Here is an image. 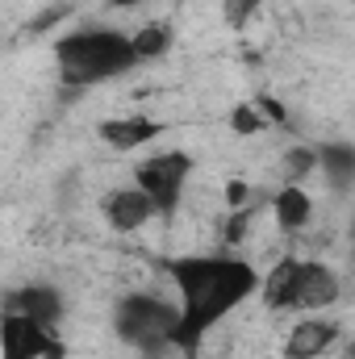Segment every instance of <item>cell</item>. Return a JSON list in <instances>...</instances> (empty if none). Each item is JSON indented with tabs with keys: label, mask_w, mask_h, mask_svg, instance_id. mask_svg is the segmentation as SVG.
<instances>
[{
	"label": "cell",
	"mask_w": 355,
	"mask_h": 359,
	"mask_svg": "<svg viewBox=\"0 0 355 359\" xmlns=\"http://www.w3.org/2000/svg\"><path fill=\"white\" fill-rule=\"evenodd\" d=\"M142 59L134 50V34L109 29V25H88V29H72L55 42V67L63 88H92L105 80H117L126 72H134Z\"/></svg>",
	"instance_id": "2"
},
{
	"label": "cell",
	"mask_w": 355,
	"mask_h": 359,
	"mask_svg": "<svg viewBox=\"0 0 355 359\" xmlns=\"http://www.w3.org/2000/svg\"><path fill=\"white\" fill-rule=\"evenodd\" d=\"M247 201H251L247 180H230V184H226V205H230V209H247Z\"/></svg>",
	"instance_id": "18"
},
{
	"label": "cell",
	"mask_w": 355,
	"mask_h": 359,
	"mask_svg": "<svg viewBox=\"0 0 355 359\" xmlns=\"http://www.w3.org/2000/svg\"><path fill=\"white\" fill-rule=\"evenodd\" d=\"M63 355H67V347L51 326L34 322L25 313H4V322H0V359H63Z\"/></svg>",
	"instance_id": "6"
},
{
	"label": "cell",
	"mask_w": 355,
	"mask_h": 359,
	"mask_svg": "<svg viewBox=\"0 0 355 359\" xmlns=\"http://www.w3.org/2000/svg\"><path fill=\"white\" fill-rule=\"evenodd\" d=\"M4 313H25L51 330H59V322L67 318V305H63V292L55 284H42V280H29L21 288H13L4 297Z\"/></svg>",
	"instance_id": "8"
},
{
	"label": "cell",
	"mask_w": 355,
	"mask_h": 359,
	"mask_svg": "<svg viewBox=\"0 0 355 359\" xmlns=\"http://www.w3.org/2000/svg\"><path fill=\"white\" fill-rule=\"evenodd\" d=\"M159 268L180 297L176 351L184 359H201L196 347L264 284V276L239 255H168Z\"/></svg>",
	"instance_id": "1"
},
{
	"label": "cell",
	"mask_w": 355,
	"mask_h": 359,
	"mask_svg": "<svg viewBox=\"0 0 355 359\" xmlns=\"http://www.w3.org/2000/svg\"><path fill=\"white\" fill-rule=\"evenodd\" d=\"M272 217H276V226H280L284 234H297V230H305L309 217H314V196H309L301 184H284V188L272 196Z\"/></svg>",
	"instance_id": "11"
},
{
	"label": "cell",
	"mask_w": 355,
	"mask_h": 359,
	"mask_svg": "<svg viewBox=\"0 0 355 359\" xmlns=\"http://www.w3.org/2000/svg\"><path fill=\"white\" fill-rule=\"evenodd\" d=\"M347 359H355V339H351V343H347Z\"/></svg>",
	"instance_id": "21"
},
{
	"label": "cell",
	"mask_w": 355,
	"mask_h": 359,
	"mask_svg": "<svg viewBox=\"0 0 355 359\" xmlns=\"http://www.w3.org/2000/svg\"><path fill=\"white\" fill-rule=\"evenodd\" d=\"M339 322L335 318H318V313H309V318H301L293 330H288V339H284V359H318L326 355L335 343H339Z\"/></svg>",
	"instance_id": "10"
},
{
	"label": "cell",
	"mask_w": 355,
	"mask_h": 359,
	"mask_svg": "<svg viewBox=\"0 0 355 359\" xmlns=\"http://www.w3.org/2000/svg\"><path fill=\"white\" fill-rule=\"evenodd\" d=\"M192 168H196V159L188 155V151H159V155H151V159H142L138 168H134V184L155 201V209H159V217H168V213H176L180 201H184V188H188V180H192Z\"/></svg>",
	"instance_id": "5"
},
{
	"label": "cell",
	"mask_w": 355,
	"mask_h": 359,
	"mask_svg": "<svg viewBox=\"0 0 355 359\" xmlns=\"http://www.w3.org/2000/svg\"><path fill=\"white\" fill-rule=\"evenodd\" d=\"M260 8H264V0H226V21L239 29V25H247Z\"/></svg>",
	"instance_id": "17"
},
{
	"label": "cell",
	"mask_w": 355,
	"mask_h": 359,
	"mask_svg": "<svg viewBox=\"0 0 355 359\" xmlns=\"http://www.w3.org/2000/svg\"><path fill=\"white\" fill-rule=\"evenodd\" d=\"M318 172L335 188L355 184V142H322L318 147Z\"/></svg>",
	"instance_id": "12"
},
{
	"label": "cell",
	"mask_w": 355,
	"mask_h": 359,
	"mask_svg": "<svg viewBox=\"0 0 355 359\" xmlns=\"http://www.w3.org/2000/svg\"><path fill=\"white\" fill-rule=\"evenodd\" d=\"M134 50H138V59H142V63L163 59V55L172 50V29H168V25H159V21H151V25L134 29Z\"/></svg>",
	"instance_id": "13"
},
{
	"label": "cell",
	"mask_w": 355,
	"mask_h": 359,
	"mask_svg": "<svg viewBox=\"0 0 355 359\" xmlns=\"http://www.w3.org/2000/svg\"><path fill=\"white\" fill-rule=\"evenodd\" d=\"M339 292H343L339 271L326 268L322 259H301V255H284L280 264H272L260 284V297L272 313H318L330 309Z\"/></svg>",
	"instance_id": "3"
},
{
	"label": "cell",
	"mask_w": 355,
	"mask_h": 359,
	"mask_svg": "<svg viewBox=\"0 0 355 359\" xmlns=\"http://www.w3.org/2000/svg\"><path fill=\"white\" fill-rule=\"evenodd\" d=\"M100 213H105V226L117 230V234H138L142 226H151V222L159 217L155 201H151L138 184H130V188H113V192L100 201Z\"/></svg>",
	"instance_id": "7"
},
{
	"label": "cell",
	"mask_w": 355,
	"mask_h": 359,
	"mask_svg": "<svg viewBox=\"0 0 355 359\" xmlns=\"http://www.w3.org/2000/svg\"><path fill=\"white\" fill-rule=\"evenodd\" d=\"M255 104H260V113H264L267 121H280V126H284V121H288V113H284V104H280V100H276V96H260V100H255Z\"/></svg>",
	"instance_id": "19"
},
{
	"label": "cell",
	"mask_w": 355,
	"mask_h": 359,
	"mask_svg": "<svg viewBox=\"0 0 355 359\" xmlns=\"http://www.w3.org/2000/svg\"><path fill=\"white\" fill-rule=\"evenodd\" d=\"M264 126H267V117L260 113V104H239V109L230 113V130H234V134H243V138L260 134Z\"/></svg>",
	"instance_id": "15"
},
{
	"label": "cell",
	"mask_w": 355,
	"mask_h": 359,
	"mask_svg": "<svg viewBox=\"0 0 355 359\" xmlns=\"http://www.w3.org/2000/svg\"><path fill=\"white\" fill-rule=\"evenodd\" d=\"M113 334L134 347L142 359H159L176 351L180 334V305L159 292H126L113 305Z\"/></svg>",
	"instance_id": "4"
},
{
	"label": "cell",
	"mask_w": 355,
	"mask_h": 359,
	"mask_svg": "<svg viewBox=\"0 0 355 359\" xmlns=\"http://www.w3.org/2000/svg\"><path fill=\"white\" fill-rule=\"evenodd\" d=\"M309 172H318V147H288V155L280 163L284 184H301Z\"/></svg>",
	"instance_id": "14"
},
{
	"label": "cell",
	"mask_w": 355,
	"mask_h": 359,
	"mask_svg": "<svg viewBox=\"0 0 355 359\" xmlns=\"http://www.w3.org/2000/svg\"><path fill=\"white\" fill-rule=\"evenodd\" d=\"M251 217H255V213H251V205H247V209H230V217H226V230H222V243H226V247H234V243L247 234Z\"/></svg>",
	"instance_id": "16"
},
{
	"label": "cell",
	"mask_w": 355,
	"mask_h": 359,
	"mask_svg": "<svg viewBox=\"0 0 355 359\" xmlns=\"http://www.w3.org/2000/svg\"><path fill=\"white\" fill-rule=\"evenodd\" d=\"M351 247H355V217H351Z\"/></svg>",
	"instance_id": "22"
},
{
	"label": "cell",
	"mask_w": 355,
	"mask_h": 359,
	"mask_svg": "<svg viewBox=\"0 0 355 359\" xmlns=\"http://www.w3.org/2000/svg\"><path fill=\"white\" fill-rule=\"evenodd\" d=\"M113 8H138V4H147V0H109Z\"/></svg>",
	"instance_id": "20"
},
{
	"label": "cell",
	"mask_w": 355,
	"mask_h": 359,
	"mask_svg": "<svg viewBox=\"0 0 355 359\" xmlns=\"http://www.w3.org/2000/svg\"><path fill=\"white\" fill-rule=\"evenodd\" d=\"M96 134L113 151H138V147H151L155 138H163L168 126L155 121V117H147V113H126V117H105L96 126Z\"/></svg>",
	"instance_id": "9"
}]
</instances>
